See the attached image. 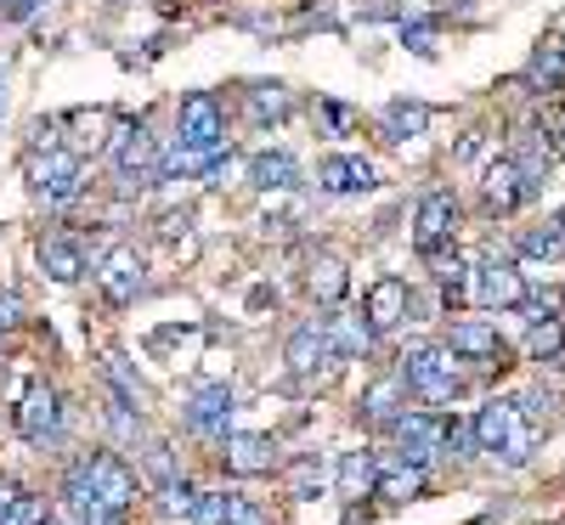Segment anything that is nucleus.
I'll use <instances>...</instances> for the list:
<instances>
[{
  "label": "nucleus",
  "mask_w": 565,
  "mask_h": 525,
  "mask_svg": "<svg viewBox=\"0 0 565 525\" xmlns=\"http://www.w3.org/2000/svg\"><path fill=\"white\" fill-rule=\"evenodd\" d=\"M526 79L543 90V97L565 85V40H559V34H554V40H537V52H532V63H526Z\"/></svg>",
  "instance_id": "obj_24"
},
{
  "label": "nucleus",
  "mask_w": 565,
  "mask_h": 525,
  "mask_svg": "<svg viewBox=\"0 0 565 525\" xmlns=\"http://www.w3.org/2000/svg\"><path fill=\"white\" fill-rule=\"evenodd\" d=\"M186 525H226V492H199V508Z\"/></svg>",
  "instance_id": "obj_35"
},
{
  "label": "nucleus",
  "mask_w": 565,
  "mask_h": 525,
  "mask_svg": "<svg viewBox=\"0 0 565 525\" xmlns=\"http://www.w3.org/2000/svg\"><path fill=\"white\" fill-rule=\"evenodd\" d=\"M521 401H487L481 413H476V424H469V441H476V452H503V441L514 436V429H521Z\"/></svg>",
  "instance_id": "obj_15"
},
{
  "label": "nucleus",
  "mask_w": 565,
  "mask_h": 525,
  "mask_svg": "<svg viewBox=\"0 0 565 525\" xmlns=\"http://www.w3.org/2000/svg\"><path fill=\"white\" fill-rule=\"evenodd\" d=\"M328 322V345H334V356L340 362H356V356H367L373 351V328L367 322V311H334V317H322Z\"/></svg>",
  "instance_id": "obj_18"
},
{
  "label": "nucleus",
  "mask_w": 565,
  "mask_h": 525,
  "mask_svg": "<svg viewBox=\"0 0 565 525\" xmlns=\"http://www.w3.org/2000/svg\"><path fill=\"white\" fill-rule=\"evenodd\" d=\"M430 260H436V289L447 300H463L469 289H476V266L469 260H458V255H430Z\"/></svg>",
  "instance_id": "obj_27"
},
{
  "label": "nucleus",
  "mask_w": 565,
  "mask_h": 525,
  "mask_svg": "<svg viewBox=\"0 0 565 525\" xmlns=\"http://www.w3.org/2000/svg\"><path fill=\"white\" fill-rule=\"evenodd\" d=\"M469 294H476L481 306H492V311H514L526 300V271L514 266L509 255H487L476 266V289H469Z\"/></svg>",
  "instance_id": "obj_7"
},
{
  "label": "nucleus",
  "mask_w": 565,
  "mask_h": 525,
  "mask_svg": "<svg viewBox=\"0 0 565 525\" xmlns=\"http://www.w3.org/2000/svg\"><path fill=\"white\" fill-rule=\"evenodd\" d=\"M226 525H271V514L244 492H226Z\"/></svg>",
  "instance_id": "obj_34"
},
{
  "label": "nucleus",
  "mask_w": 565,
  "mask_h": 525,
  "mask_svg": "<svg viewBox=\"0 0 565 525\" xmlns=\"http://www.w3.org/2000/svg\"><path fill=\"white\" fill-rule=\"evenodd\" d=\"M289 373L295 378H317V362L322 367H340V356H334V345H328V322L322 317H311V322H300L295 333H289Z\"/></svg>",
  "instance_id": "obj_14"
},
{
  "label": "nucleus",
  "mask_w": 565,
  "mask_h": 525,
  "mask_svg": "<svg viewBox=\"0 0 565 525\" xmlns=\"http://www.w3.org/2000/svg\"><path fill=\"white\" fill-rule=\"evenodd\" d=\"M108 424H114V436H119V441H136V436H141V418H136V407H130L125 396L108 407Z\"/></svg>",
  "instance_id": "obj_36"
},
{
  "label": "nucleus",
  "mask_w": 565,
  "mask_h": 525,
  "mask_svg": "<svg viewBox=\"0 0 565 525\" xmlns=\"http://www.w3.org/2000/svg\"><path fill=\"white\" fill-rule=\"evenodd\" d=\"M108 164H114V181L119 186H159V136L148 125H125L108 148Z\"/></svg>",
  "instance_id": "obj_3"
},
{
  "label": "nucleus",
  "mask_w": 565,
  "mask_h": 525,
  "mask_svg": "<svg viewBox=\"0 0 565 525\" xmlns=\"http://www.w3.org/2000/svg\"><path fill=\"white\" fill-rule=\"evenodd\" d=\"M447 351L452 356H469V362H498L503 367V340H498V328L481 322V317H463L447 328Z\"/></svg>",
  "instance_id": "obj_16"
},
{
  "label": "nucleus",
  "mask_w": 565,
  "mask_h": 525,
  "mask_svg": "<svg viewBox=\"0 0 565 525\" xmlns=\"http://www.w3.org/2000/svg\"><path fill=\"white\" fill-rule=\"evenodd\" d=\"M108 378H114V385H119V396H125L130 407L141 401V385H136V373L125 367V356H119V351H108Z\"/></svg>",
  "instance_id": "obj_37"
},
{
  "label": "nucleus",
  "mask_w": 565,
  "mask_h": 525,
  "mask_svg": "<svg viewBox=\"0 0 565 525\" xmlns=\"http://www.w3.org/2000/svg\"><path fill=\"white\" fill-rule=\"evenodd\" d=\"M559 40H565V34H559Z\"/></svg>",
  "instance_id": "obj_47"
},
{
  "label": "nucleus",
  "mask_w": 565,
  "mask_h": 525,
  "mask_svg": "<svg viewBox=\"0 0 565 525\" xmlns=\"http://www.w3.org/2000/svg\"><path fill=\"white\" fill-rule=\"evenodd\" d=\"M181 424L193 429V436H204V441H221L226 429H232V390L226 385L193 390V396H186V407H181Z\"/></svg>",
  "instance_id": "obj_13"
},
{
  "label": "nucleus",
  "mask_w": 565,
  "mask_h": 525,
  "mask_svg": "<svg viewBox=\"0 0 565 525\" xmlns=\"http://www.w3.org/2000/svg\"><path fill=\"white\" fill-rule=\"evenodd\" d=\"M159 497H164V514H175V519H193V508H199V486L193 481H170L159 486Z\"/></svg>",
  "instance_id": "obj_30"
},
{
  "label": "nucleus",
  "mask_w": 565,
  "mask_h": 525,
  "mask_svg": "<svg viewBox=\"0 0 565 525\" xmlns=\"http://www.w3.org/2000/svg\"><path fill=\"white\" fill-rule=\"evenodd\" d=\"M559 249H565V221H548L543 232H526V237H521V255H543V260H548V255H559Z\"/></svg>",
  "instance_id": "obj_31"
},
{
  "label": "nucleus",
  "mask_w": 565,
  "mask_h": 525,
  "mask_svg": "<svg viewBox=\"0 0 565 525\" xmlns=\"http://www.w3.org/2000/svg\"><path fill=\"white\" fill-rule=\"evenodd\" d=\"M452 362H458V356H452L447 345H413V351L402 356V385H407L418 401L447 407V401L463 390V378H458Z\"/></svg>",
  "instance_id": "obj_1"
},
{
  "label": "nucleus",
  "mask_w": 565,
  "mask_h": 525,
  "mask_svg": "<svg viewBox=\"0 0 565 525\" xmlns=\"http://www.w3.org/2000/svg\"><path fill=\"white\" fill-rule=\"evenodd\" d=\"M526 351H532V362H554V356L565 351V317H543V322H532Z\"/></svg>",
  "instance_id": "obj_29"
},
{
  "label": "nucleus",
  "mask_w": 565,
  "mask_h": 525,
  "mask_svg": "<svg viewBox=\"0 0 565 525\" xmlns=\"http://www.w3.org/2000/svg\"><path fill=\"white\" fill-rule=\"evenodd\" d=\"M407 306H413V294H407V277H380V282H373V289H367V322L373 328H396L402 317H407Z\"/></svg>",
  "instance_id": "obj_21"
},
{
  "label": "nucleus",
  "mask_w": 565,
  "mask_h": 525,
  "mask_svg": "<svg viewBox=\"0 0 565 525\" xmlns=\"http://www.w3.org/2000/svg\"><path fill=\"white\" fill-rule=\"evenodd\" d=\"M295 181H300V159L289 148H266L249 159V186H260V193H289Z\"/></svg>",
  "instance_id": "obj_20"
},
{
  "label": "nucleus",
  "mask_w": 565,
  "mask_h": 525,
  "mask_svg": "<svg viewBox=\"0 0 565 525\" xmlns=\"http://www.w3.org/2000/svg\"><path fill=\"white\" fill-rule=\"evenodd\" d=\"M532 447H537V429H532V418H521V429H514V436L503 441V452H498V458H503L509 469H521V463L532 458Z\"/></svg>",
  "instance_id": "obj_33"
},
{
  "label": "nucleus",
  "mask_w": 565,
  "mask_h": 525,
  "mask_svg": "<svg viewBox=\"0 0 565 525\" xmlns=\"http://www.w3.org/2000/svg\"><path fill=\"white\" fill-rule=\"evenodd\" d=\"M317 119L328 125V136H345L351 130V108L345 103H317Z\"/></svg>",
  "instance_id": "obj_39"
},
{
  "label": "nucleus",
  "mask_w": 565,
  "mask_h": 525,
  "mask_svg": "<svg viewBox=\"0 0 565 525\" xmlns=\"http://www.w3.org/2000/svg\"><path fill=\"white\" fill-rule=\"evenodd\" d=\"M380 186V175H373V164L362 153H328L317 164V193L328 199H351V193H373Z\"/></svg>",
  "instance_id": "obj_11"
},
{
  "label": "nucleus",
  "mask_w": 565,
  "mask_h": 525,
  "mask_svg": "<svg viewBox=\"0 0 565 525\" xmlns=\"http://www.w3.org/2000/svg\"><path fill=\"white\" fill-rule=\"evenodd\" d=\"M18 503V486H0V519H7V508Z\"/></svg>",
  "instance_id": "obj_43"
},
{
  "label": "nucleus",
  "mask_w": 565,
  "mask_h": 525,
  "mask_svg": "<svg viewBox=\"0 0 565 525\" xmlns=\"http://www.w3.org/2000/svg\"><path fill=\"white\" fill-rule=\"evenodd\" d=\"M559 136H565V130H559Z\"/></svg>",
  "instance_id": "obj_48"
},
{
  "label": "nucleus",
  "mask_w": 565,
  "mask_h": 525,
  "mask_svg": "<svg viewBox=\"0 0 565 525\" xmlns=\"http://www.w3.org/2000/svg\"><path fill=\"white\" fill-rule=\"evenodd\" d=\"M244 108H249V119L266 130V125H282L295 114V97H289V85H277V79H255L249 90H244Z\"/></svg>",
  "instance_id": "obj_22"
},
{
  "label": "nucleus",
  "mask_w": 565,
  "mask_h": 525,
  "mask_svg": "<svg viewBox=\"0 0 565 525\" xmlns=\"http://www.w3.org/2000/svg\"><path fill=\"white\" fill-rule=\"evenodd\" d=\"M40 271L45 277H52V282H79L85 277V244H79V237H68V232H52V237H40Z\"/></svg>",
  "instance_id": "obj_17"
},
{
  "label": "nucleus",
  "mask_w": 565,
  "mask_h": 525,
  "mask_svg": "<svg viewBox=\"0 0 565 525\" xmlns=\"http://www.w3.org/2000/svg\"><path fill=\"white\" fill-rule=\"evenodd\" d=\"M175 141L186 153H221L226 148V103L215 97V90H186L181 108H175Z\"/></svg>",
  "instance_id": "obj_2"
},
{
  "label": "nucleus",
  "mask_w": 565,
  "mask_h": 525,
  "mask_svg": "<svg viewBox=\"0 0 565 525\" xmlns=\"http://www.w3.org/2000/svg\"><path fill=\"white\" fill-rule=\"evenodd\" d=\"M85 193V164H79V153H63V148H52V153H34V199L45 204V210H68L74 199Z\"/></svg>",
  "instance_id": "obj_5"
},
{
  "label": "nucleus",
  "mask_w": 565,
  "mask_h": 525,
  "mask_svg": "<svg viewBox=\"0 0 565 525\" xmlns=\"http://www.w3.org/2000/svg\"><path fill=\"white\" fill-rule=\"evenodd\" d=\"M559 317H565V289H559Z\"/></svg>",
  "instance_id": "obj_45"
},
{
  "label": "nucleus",
  "mask_w": 565,
  "mask_h": 525,
  "mask_svg": "<svg viewBox=\"0 0 565 525\" xmlns=\"http://www.w3.org/2000/svg\"><path fill=\"white\" fill-rule=\"evenodd\" d=\"M481 193H487V210L514 215L521 204H532V199H537V186L526 181V170H521V164H514V159L503 153V159H492V164H487V175H481Z\"/></svg>",
  "instance_id": "obj_9"
},
{
  "label": "nucleus",
  "mask_w": 565,
  "mask_h": 525,
  "mask_svg": "<svg viewBox=\"0 0 565 525\" xmlns=\"http://www.w3.org/2000/svg\"><path fill=\"white\" fill-rule=\"evenodd\" d=\"M424 125H430V108H424V103H385V114H380V136L385 141L424 136Z\"/></svg>",
  "instance_id": "obj_25"
},
{
  "label": "nucleus",
  "mask_w": 565,
  "mask_h": 525,
  "mask_svg": "<svg viewBox=\"0 0 565 525\" xmlns=\"http://www.w3.org/2000/svg\"><path fill=\"white\" fill-rule=\"evenodd\" d=\"M79 481L90 486V497H103L108 508H130L136 497H141V486H136V474H130V463L119 458V452H85L79 463H68Z\"/></svg>",
  "instance_id": "obj_4"
},
{
  "label": "nucleus",
  "mask_w": 565,
  "mask_h": 525,
  "mask_svg": "<svg viewBox=\"0 0 565 525\" xmlns=\"http://www.w3.org/2000/svg\"><path fill=\"white\" fill-rule=\"evenodd\" d=\"M424 492V469L418 463H396V469H380V481H373V497H391V503H407Z\"/></svg>",
  "instance_id": "obj_26"
},
{
  "label": "nucleus",
  "mask_w": 565,
  "mask_h": 525,
  "mask_svg": "<svg viewBox=\"0 0 565 525\" xmlns=\"http://www.w3.org/2000/svg\"><path fill=\"white\" fill-rule=\"evenodd\" d=\"M458 237V193H447V186H436V193L418 199V215H413V249L430 260L441 255L447 244Z\"/></svg>",
  "instance_id": "obj_6"
},
{
  "label": "nucleus",
  "mask_w": 565,
  "mask_h": 525,
  "mask_svg": "<svg viewBox=\"0 0 565 525\" xmlns=\"http://www.w3.org/2000/svg\"><path fill=\"white\" fill-rule=\"evenodd\" d=\"M345 289H351V277H345V266L322 255V260L311 266V294H317L322 306H340V300H345Z\"/></svg>",
  "instance_id": "obj_28"
},
{
  "label": "nucleus",
  "mask_w": 565,
  "mask_h": 525,
  "mask_svg": "<svg viewBox=\"0 0 565 525\" xmlns=\"http://www.w3.org/2000/svg\"><path fill=\"white\" fill-rule=\"evenodd\" d=\"M402 401H407V385H402V373H385V378H373V385L362 390V424L373 429H391L402 418Z\"/></svg>",
  "instance_id": "obj_19"
},
{
  "label": "nucleus",
  "mask_w": 565,
  "mask_h": 525,
  "mask_svg": "<svg viewBox=\"0 0 565 525\" xmlns=\"http://www.w3.org/2000/svg\"><path fill=\"white\" fill-rule=\"evenodd\" d=\"M0 85H7V79H0ZM0 103H7V90H0Z\"/></svg>",
  "instance_id": "obj_46"
},
{
  "label": "nucleus",
  "mask_w": 565,
  "mask_h": 525,
  "mask_svg": "<svg viewBox=\"0 0 565 525\" xmlns=\"http://www.w3.org/2000/svg\"><path fill=\"white\" fill-rule=\"evenodd\" d=\"M373 481H380V458H373V452H345L340 458V497L345 503L373 497Z\"/></svg>",
  "instance_id": "obj_23"
},
{
  "label": "nucleus",
  "mask_w": 565,
  "mask_h": 525,
  "mask_svg": "<svg viewBox=\"0 0 565 525\" xmlns=\"http://www.w3.org/2000/svg\"><path fill=\"white\" fill-rule=\"evenodd\" d=\"M221 463H226V474H238V481H255V474L277 469V441L271 436H249V429H226L221 436Z\"/></svg>",
  "instance_id": "obj_8"
},
{
  "label": "nucleus",
  "mask_w": 565,
  "mask_h": 525,
  "mask_svg": "<svg viewBox=\"0 0 565 525\" xmlns=\"http://www.w3.org/2000/svg\"><path fill=\"white\" fill-rule=\"evenodd\" d=\"M97 289H103L108 306H136V294L148 289V266H141V255H136V249H114V255H103V266H97Z\"/></svg>",
  "instance_id": "obj_10"
},
{
  "label": "nucleus",
  "mask_w": 565,
  "mask_h": 525,
  "mask_svg": "<svg viewBox=\"0 0 565 525\" xmlns=\"http://www.w3.org/2000/svg\"><path fill=\"white\" fill-rule=\"evenodd\" d=\"M40 525H68V519H57V514H52V519H40Z\"/></svg>",
  "instance_id": "obj_44"
},
{
  "label": "nucleus",
  "mask_w": 565,
  "mask_h": 525,
  "mask_svg": "<svg viewBox=\"0 0 565 525\" xmlns=\"http://www.w3.org/2000/svg\"><path fill=\"white\" fill-rule=\"evenodd\" d=\"M402 40L413 45L418 57H436V34H430V23H407V29H402Z\"/></svg>",
  "instance_id": "obj_40"
},
{
  "label": "nucleus",
  "mask_w": 565,
  "mask_h": 525,
  "mask_svg": "<svg viewBox=\"0 0 565 525\" xmlns=\"http://www.w3.org/2000/svg\"><path fill=\"white\" fill-rule=\"evenodd\" d=\"M18 317H23V300L18 294H0V333L18 328Z\"/></svg>",
  "instance_id": "obj_41"
},
{
  "label": "nucleus",
  "mask_w": 565,
  "mask_h": 525,
  "mask_svg": "<svg viewBox=\"0 0 565 525\" xmlns=\"http://www.w3.org/2000/svg\"><path fill=\"white\" fill-rule=\"evenodd\" d=\"M40 519H45L40 497H23V492H18V503L7 508V519H0V525H40Z\"/></svg>",
  "instance_id": "obj_38"
},
{
  "label": "nucleus",
  "mask_w": 565,
  "mask_h": 525,
  "mask_svg": "<svg viewBox=\"0 0 565 525\" xmlns=\"http://www.w3.org/2000/svg\"><path fill=\"white\" fill-rule=\"evenodd\" d=\"M57 429H63V396L52 385H34L23 401H18V436L45 447V441H57Z\"/></svg>",
  "instance_id": "obj_12"
},
{
  "label": "nucleus",
  "mask_w": 565,
  "mask_h": 525,
  "mask_svg": "<svg viewBox=\"0 0 565 525\" xmlns=\"http://www.w3.org/2000/svg\"><path fill=\"white\" fill-rule=\"evenodd\" d=\"M0 12H7V23H29V18L40 12V0H7Z\"/></svg>",
  "instance_id": "obj_42"
},
{
  "label": "nucleus",
  "mask_w": 565,
  "mask_h": 525,
  "mask_svg": "<svg viewBox=\"0 0 565 525\" xmlns=\"http://www.w3.org/2000/svg\"><path fill=\"white\" fill-rule=\"evenodd\" d=\"M317 492H322V463H317V458H300V463L289 469V497L306 503V497H317Z\"/></svg>",
  "instance_id": "obj_32"
}]
</instances>
